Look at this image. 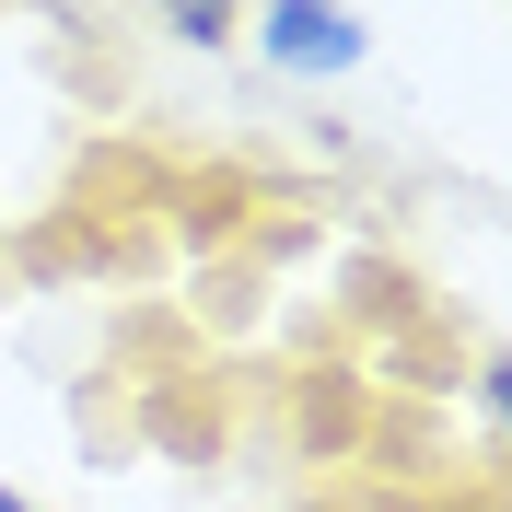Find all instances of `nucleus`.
<instances>
[{
    "instance_id": "1",
    "label": "nucleus",
    "mask_w": 512,
    "mask_h": 512,
    "mask_svg": "<svg viewBox=\"0 0 512 512\" xmlns=\"http://www.w3.org/2000/svg\"><path fill=\"white\" fill-rule=\"evenodd\" d=\"M361 47H373V24L350 0H256V59L280 82H350Z\"/></svg>"
},
{
    "instance_id": "2",
    "label": "nucleus",
    "mask_w": 512,
    "mask_h": 512,
    "mask_svg": "<svg viewBox=\"0 0 512 512\" xmlns=\"http://www.w3.org/2000/svg\"><path fill=\"white\" fill-rule=\"evenodd\" d=\"M163 35H187V47H233L245 35V0H152Z\"/></svg>"
},
{
    "instance_id": "3",
    "label": "nucleus",
    "mask_w": 512,
    "mask_h": 512,
    "mask_svg": "<svg viewBox=\"0 0 512 512\" xmlns=\"http://www.w3.org/2000/svg\"><path fill=\"white\" fill-rule=\"evenodd\" d=\"M0 512H35V501H12V489H0Z\"/></svg>"
}]
</instances>
